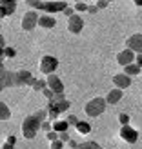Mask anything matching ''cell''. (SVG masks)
Segmentation results:
<instances>
[{
	"mask_svg": "<svg viewBox=\"0 0 142 149\" xmlns=\"http://www.w3.org/2000/svg\"><path fill=\"white\" fill-rule=\"evenodd\" d=\"M40 125H42V120L35 113L26 116L22 120V136L27 138V140H33L36 136V133L40 131Z\"/></svg>",
	"mask_w": 142,
	"mask_h": 149,
	"instance_id": "cell-1",
	"label": "cell"
},
{
	"mask_svg": "<svg viewBox=\"0 0 142 149\" xmlns=\"http://www.w3.org/2000/svg\"><path fill=\"white\" fill-rule=\"evenodd\" d=\"M106 106H108L106 98L95 96V98H91V100H89L86 106H84V111H86V115H87V116L97 118V116H100L104 111H106Z\"/></svg>",
	"mask_w": 142,
	"mask_h": 149,
	"instance_id": "cell-2",
	"label": "cell"
},
{
	"mask_svg": "<svg viewBox=\"0 0 142 149\" xmlns=\"http://www.w3.org/2000/svg\"><path fill=\"white\" fill-rule=\"evenodd\" d=\"M57 68H58V58L57 56H53V55H44L40 58L38 69H40L42 74H46V77H48V74H53Z\"/></svg>",
	"mask_w": 142,
	"mask_h": 149,
	"instance_id": "cell-3",
	"label": "cell"
},
{
	"mask_svg": "<svg viewBox=\"0 0 142 149\" xmlns=\"http://www.w3.org/2000/svg\"><path fill=\"white\" fill-rule=\"evenodd\" d=\"M18 86H20V82H18L17 73L7 71V69L4 73H0V91H4L7 87H18Z\"/></svg>",
	"mask_w": 142,
	"mask_h": 149,
	"instance_id": "cell-4",
	"label": "cell"
},
{
	"mask_svg": "<svg viewBox=\"0 0 142 149\" xmlns=\"http://www.w3.org/2000/svg\"><path fill=\"white\" fill-rule=\"evenodd\" d=\"M38 18H40V15L36 13L35 9L24 13V17H22V22H20L22 29H24V31H33V29L38 26Z\"/></svg>",
	"mask_w": 142,
	"mask_h": 149,
	"instance_id": "cell-5",
	"label": "cell"
},
{
	"mask_svg": "<svg viewBox=\"0 0 142 149\" xmlns=\"http://www.w3.org/2000/svg\"><path fill=\"white\" fill-rule=\"evenodd\" d=\"M126 49L133 51L135 55H142V33H135L126 38Z\"/></svg>",
	"mask_w": 142,
	"mask_h": 149,
	"instance_id": "cell-6",
	"label": "cell"
},
{
	"mask_svg": "<svg viewBox=\"0 0 142 149\" xmlns=\"http://www.w3.org/2000/svg\"><path fill=\"white\" fill-rule=\"evenodd\" d=\"M118 136H120V140H124L126 144H135L139 140V133H137V129H133L131 125H122L120 131H118Z\"/></svg>",
	"mask_w": 142,
	"mask_h": 149,
	"instance_id": "cell-7",
	"label": "cell"
},
{
	"mask_svg": "<svg viewBox=\"0 0 142 149\" xmlns=\"http://www.w3.org/2000/svg\"><path fill=\"white\" fill-rule=\"evenodd\" d=\"M68 7L66 2H58V0H48V2H44V9L48 15H55V13H64V9Z\"/></svg>",
	"mask_w": 142,
	"mask_h": 149,
	"instance_id": "cell-8",
	"label": "cell"
},
{
	"mask_svg": "<svg viewBox=\"0 0 142 149\" xmlns=\"http://www.w3.org/2000/svg\"><path fill=\"white\" fill-rule=\"evenodd\" d=\"M82 29H84V20H82L80 15H73L71 18H68V31L73 35H78Z\"/></svg>",
	"mask_w": 142,
	"mask_h": 149,
	"instance_id": "cell-9",
	"label": "cell"
},
{
	"mask_svg": "<svg viewBox=\"0 0 142 149\" xmlns=\"http://www.w3.org/2000/svg\"><path fill=\"white\" fill-rule=\"evenodd\" d=\"M46 82H48V87L51 89L53 93H64V84H62V80L57 77V74L53 73V74H48L46 77Z\"/></svg>",
	"mask_w": 142,
	"mask_h": 149,
	"instance_id": "cell-10",
	"label": "cell"
},
{
	"mask_svg": "<svg viewBox=\"0 0 142 149\" xmlns=\"http://www.w3.org/2000/svg\"><path fill=\"white\" fill-rule=\"evenodd\" d=\"M135 53H133V51H129V49H122L120 53L117 55V62L120 64V65H129V64H135Z\"/></svg>",
	"mask_w": 142,
	"mask_h": 149,
	"instance_id": "cell-11",
	"label": "cell"
},
{
	"mask_svg": "<svg viewBox=\"0 0 142 149\" xmlns=\"http://www.w3.org/2000/svg\"><path fill=\"white\" fill-rule=\"evenodd\" d=\"M113 84H115L117 89H122V91H124L126 87L131 86V77H128L126 73H117L113 77Z\"/></svg>",
	"mask_w": 142,
	"mask_h": 149,
	"instance_id": "cell-12",
	"label": "cell"
},
{
	"mask_svg": "<svg viewBox=\"0 0 142 149\" xmlns=\"http://www.w3.org/2000/svg\"><path fill=\"white\" fill-rule=\"evenodd\" d=\"M38 26L44 27V29H51V27H55L57 26V20L53 15H40V18H38Z\"/></svg>",
	"mask_w": 142,
	"mask_h": 149,
	"instance_id": "cell-13",
	"label": "cell"
},
{
	"mask_svg": "<svg viewBox=\"0 0 142 149\" xmlns=\"http://www.w3.org/2000/svg\"><path fill=\"white\" fill-rule=\"evenodd\" d=\"M120 98H122V89H117V87L109 89V93L106 95V102L109 104V106L118 104V102H120Z\"/></svg>",
	"mask_w": 142,
	"mask_h": 149,
	"instance_id": "cell-14",
	"label": "cell"
},
{
	"mask_svg": "<svg viewBox=\"0 0 142 149\" xmlns=\"http://www.w3.org/2000/svg\"><path fill=\"white\" fill-rule=\"evenodd\" d=\"M17 77H18V82H20V86H31L33 84V80L35 77L29 71L26 69H22V71H17Z\"/></svg>",
	"mask_w": 142,
	"mask_h": 149,
	"instance_id": "cell-15",
	"label": "cell"
},
{
	"mask_svg": "<svg viewBox=\"0 0 142 149\" xmlns=\"http://www.w3.org/2000/svg\"><path fill=\"white\" fill-rule=\"evenodd\" d=\"M46 87H48V82L44 78H35L33 84H31V89H33V91H38V93H42Z\"/></svg>",
	"mask_w": 142,
	"mask_h": 149,
	"instance_id": "cell-16",
	"label": "cell"
},
{
	"mask_svg": "<svg viewBox=\"0 0 142 149\" xmlns=\"http://www.w3.org/2000/svg\"><path fill=\"white\" fill-rule=\"evenodd\" d=\"M53 106H55V109L58 111V113H66V111H68L69 109V106H71V104H69V100L68 98H66V100H58V102H53Z\"/></svg>",
	"mask_w": 142,
	"mask_h": 149,
	"instance_id": "cell-17",
	"label": "cell"
},
{
	"mask_svg": "<svg viewBox=\"0 0 142 149\" xmlns=\"http://www.w3.org/2000/svg\"><path fill=\"white\" fill-rule=\"evenodd\" d=\"M75 129H77V133H80V135H89L91 133V125H89L87 122H78L77 125H75Z\"/></svg>",
	"mask_w": 142,
	"mask_h": 149,
	"instance_id": "cell-18",
	"label": "cell"
},
{
	"mask_svg": "<svg viewBox=\"0 0 142 149\" xmlns=\"http://www.w3.org/2000/svg\"><path fill=\"white\" fill-rule=\"evenodd\" d=\"M140 71H142V69L139 68L137 64H129V65H126V68H124V73L128 74V77H137Z\"/></svg>",
	"mask_w": 142,
	"mask_h": 149,
	"instance_id": "cell-19",
	"label": "cell"
},
{
	"mask_svg": "<svg viewBox=\"0 0 142 149\" xmlns=\"http://www.w3.org/2000/svg\"><path fill=\"white\" fill-rule=\"evenodd\" d=\"M68 127H69V124L66 122V120H57V122H53V131H57V133L68 131Z\"/></svg>",
	"mask_w": 142,
	"mask_h": 149,
	"instance_id": "cell-20",
	"label": "cell"
},
{
	"mask_svg": "<svg viewBox=\"0 0 142 149\" xmlns=\"http://www.w3.org/2000/svg\"><path fill=\"white\" fill-rule=\"evenodd\" d=\"M9 116H11V109L7 107V104L0 102V122H2V120H7Z\"/></svg>",
	"mask_w": 142,
	"mask_h": 149,
	"instance_id": "cell-21",
	"label": "cell"
},
{
	"mask_svg": "<svg viewBox=\"0 0 142 149\" xmlns=\"http://www.w3.org/2000/svg\"><path fill=\"white\" fill-rule=\"evenodd\" d=\"M77 149H102L97 142H82L77 146Z\"/></svg>",
	"mask_w": 142,
	"mask_h": 149,
	"instance_id": "cell-22",
	"label": "cell"
},
{
	"mask_svg": "<svg viewBox=\"0 0 142 149\" xmlns=\"http://www.w3.org/2000/svg\"><path fill=\"white\" fill-rule=\"evenodd\" d=\"M26 4L27 6H31L33 9H44V0H26Z\"/></svg>",
	"mask_w": 142,
	"mask_h": 149,
	"instance_id": "cell-23",
	"label": "cell"
},
{
	"mask_svg": "<svg viewBox=\"0 0 142 149\" xmlns=\"http://www.w3.org/2000/svg\"><path fill=\"white\" fill-rule=\"evenodd\" d=\"M73 7H75V13L80 15V13H87V7H89V6H87L86 2H78V4H75Z\"/></svg>",
	"mask_w": 142,
	"mask_h": 149,
	"instance_id": "cell-24",
	"label": "cell"
},
{
	"mask_svg": "<svg viewBox=\"0 0 142 149\" xmlns=\"http://www.w3.org/2000/svg\"><path fill=\"white\" fill-rule=\"evenodd\" d=\"M4 55H6V58H15V56H17V49H15V47H6Z\"/></svg>",
	"mask_w": 142,
	"mask_h": 149,
	"instance_id": "cell-25",
	"label": "cell"
},
{
	"mask_svg": "<svg viewBox=\"0 0 142 149\" xmlns=\"http://www.w3.org/2000/svg\"><path fill=\"white\" fill-rule=\"evenodd\" d=\"M118 122H120V125H129V115L120 113L118 115Z\"/></svg>",
	"mask_w": 142,
	"mask_h": 149,
	"instance_id": "cell-26",
	"label": "cell"
},
{
	"mask_svg": "<svg viewBox=\"0 0 142 149\" xmlns=\"http://www.w3.org/2000/svg\"><path fill=\"white\" fill-rule=\"evenodd\" d=\"M66 122H68L69 125H73V127H75V125H77L80 120H78V118L75 116V115H68V116H66Z\"/></svg>",
	"mask_w": 142,
	"mask_h": 149,
	"instance_id": "cell-27",
	"label": "cell"
},
{
	"mask_svg": "<svg viewBox=\"0 0 142 149\" xmlns=\"http://www.w3.org/2000/svg\"><path fill=\"white\" fill-rule=\"evenodd\" d=\"M73 15H77V13H75V7H73V6H68V7L64 9V17H66V18H71Z\"/></svg>",
	"mask_w": 142,
	"mask_h": 149,
	"instance_id": "cell-28",
	"label": "cell"
},
{
	"mask_svg": "<svg viewBox=\"0 0 142 149\" xmlns=\"http://www.w3.org/2000/svg\"><path fill=\"white\" fill-rule=\"evenodd\" d=\"M46 138L49 140V144H51V142H55V140H58V133L57 131H49V133H46Z\"/></svg>",
	"mask_w": 142,
	"mask_h": 149,
	"instance_id": "cell-29",
	"label": "cell"
},
{
	"mask_svg": "<svg viewBox=\"0 0 142 149\" xmlns=\"http://www.w3.org/2000/svg\"><path fill=\"white\" fill-rule=\"evenodd\" d=\"M4 11H6V17H11V15L17 11V4L15 6H4Z\"/></svg>",
	"mask_w": 142,
	"mask_h": 149,
	"instance_id": "cell-30",
	"label": "cell"
},
{
	"mask_svg": "<svg viewBox=\"0 0 142 149\" xmlns=\"http://www.w3.org/2000/svg\"><path fill=\"white\" fill-rule=\"evenodd\" d=\"M51 149H66V144L62 140H55V142H51Z\"/></svg>",
	"mask_w": 142,
	"mask_h": 149,
	"instance_id": "cell-31",
	"label": "cell"
},
{
	"mask_svg": "<svg viewBox=\"0 0 142 149\" xmlns=\"http://www.w3.org/2000/svg\"><path fill=\"white\" fill-rule=\"evenodd\" d=\"M42 95H44V96H46V98H48L49 102H51V100H53V98H55V93H53V91H51V89H49V87H46V89H44V91H42Z\"/></svg>",
	"mask_w": 142,
	"mask_h": 149,
	"instance_id": "cell-32",
	"label": "cell"
},
{
	"mask_svg": "<svg viewBox=\"0 0 142 149\" xmlns=\"http://www.w3.org/2000/svg\"><path fill=\"white\" fill-rule=\"evenodd\" d=\"M40 129L42 131H46V133H49V131H53V124H51V122H42V125H40Z\"/></svg>",
	"mask_w": 142,
	"mask_h": 149,
	"instance_id": "cell-33",
	"label": "cell"
},
{
	"mask_svg": "<svg viewBox=\"0 0 142 149\" xmlns=\"http://www.w3.org/2000/svg\"><path fill=\"white\" fill-rule=\"evenodd\" d=\"M58 140H62L64 144H68L69 140H71V138H69V133H68V131H64V133H58Z\"/></svg>",
	"mask_w": 142,
	"mask_h": 149,
	"instance_id": "cell-34",
	"label": "cell"
},
{
	"mask_svg": "<svg viewBox=\"0 0 142 149\" xmlns=\"http://www.w3.org/2000/svg\"><path fill=\"white\" fill-rule=\"evenodd\" d=\"M97 7H99V11L100 9H106V7L109 6V2H108V0H97V4H95Z\"/></svg>",
	"mask_w": 142,
	"mask_h": 149,
	"instance_id": "cell-35",
	"label": "cell"
},
{
	"mask_svg": "<svg viewBox=\"0 0 142 149\" xmlns=\"http://www.w3.org/2000/svg\"><path fill=\"white\" fill-rule=\"evenodd\" d=\"M17 0H0V6H15Z\"/></svg>",
	"mask_w": 142,
	"mask_h": 149,
	"instance_id": "cell-36",
	"label": "cell"
},
{
	"mask_svg": "<svg viewBox=\"0 0 142 149\" xmlns=\"http://www.w3.org/2000/svg\"><path fill=\"white\" fill-rule=\"evenodd\" d=\"M77 146H78V142H77V140H73V138L68 142V147H69V149H77Z\"/></svg>",
	"mask_w": 142,
	"mask_h": 149,
	"instance_id": "cell-37",
	"label": "cell"
},
{
	"mask_svg": "<svg viewBox=\"0 0 142 149\" xmlns=\"http://www.w3.org/2000/svg\"><path fill=\"white\" fill-rule=\"evenodd\" d=\"M97 11H99V7H97V6H89V7H87V13H89V15H95Z\"/></svg>",
	"mask_w": 142,
	"mask_h": 149,
	"instance_id": "cell-38",
	"label": "cell"
},
{
	"mask_svg": "<svg viewBox=\"0 0 142 149\" xmlns=\"http://www.w3.org/2000/svg\"><path fill=\"white\" fill-rule=\"evenodd\" d=\"M135 64L142 69V55H137V56H135Z\"/></svg>",
	"mask_w": 142,
	"mask_h": 149,
	"instance_id": "cell-39",
	"label": "cell"
},
{
	"mask_svg": "<svg viewBox=\"0 0 142 149\" xmlns=\"http://www.w3.org/2000/svg\"><path fill=\"white\" fill-rule=\"evenodd\" d=\"M2 149H15V146H13L11 142H7V140H6V142H4V146H2Z\"/></svg>",
	"mask_w": 142,
	"mask_h": 149,
	"instance_id": "cell-40",
	"label": "cell"
},
{
	"mask_svg": "<svg viewBox=\"0 0 142 149\" xmlns=\"http://www.w3.org/2000/svg\"><path fill=\"white\" fill-rule=\"evenodd\" d=\"M6 18V11H4V6H0V20Z\"/></svg>",
	"mask_w": 142,
	"mask_h": 149,
	"instance_id": "cell-41",
	"label": "cell"
},
{
	"mask_svg": "<svg viewBox=\"0 0 142 149\" xmlns=\"http://www.w3.org/2000/svg\"><path fill=\"white\" fill-rule=\"evenodd\" d=\"M6 47V42H4V36L0 35V49H4Z\"/></svg>",
	"mask_w": 142,
	"mask_h": 149,
	"instance_id": "cell-42",
	"label": "cell"
},
{
	"mask_svg": "<svg viewBox=\"0 0 142 149\" xmlns=\"http://www.w3.org/2000/svg\"><path fill=\"white\" fill-rule=\"evenodd\" d=\"M4 71H6V68H4V60L0 58V73H4Z\"/></svg>",
	"mask_w": 142,
	"mask_h": 149,
	"instance_id": "cell-43",
	"label": "cell"
},
{
	"mask_svg": "<svg viewBox=\"0 0 142 149\" xmlns=\"http://www.w3.org/2000/svg\"><path fill=\"white\" fill-rule=\"evenodd\" d=\"M135 2V6H139V7H142V0H133Z\"/></svg>",
	"mask_w": 142,
	"mask_h": 149,
	"instance_id": "cell-44",
	"label": "cell"
},
{
	"mask_svg": "<svg viewBox=\"0 0 142 149\" xmlns=\"http://www.w3.org/2000/svg\"><path fill=\"white\" fill-rule=\"evenodd\" d=\"M73 2H75V4H78V2H84V0H73Z\"/></svg>",
	"mask_w": 142,
	"mask_h": 149,
	"instance_id": "cell-45",
	"label": "cell"
},
{
	"mask_svg": "<svg viewBox=\"0 0 142 149\" xmlns=\"http://www.w3.org/2000/svg\"><path fill=\"white\" fill-rule=\"evenodd\" d=\"M58 2H68V0H58Z\"/></svg>",
	"mask_w": 142,
	"mask_h": 149,
	"instance_id": "cell-46",
	"label": "cell"
},
{
	"mask_svg": "<svg viewBox=\"0 0 142 149\" xmlns=\"http://www.w3.org/2000/svg\"><path fill=\"white\" fill-rule=\"evenodd\" d=\"M108 2H115V0H108Z\"/></svg>",
	"mask_w": 142,
	"mask_h": 149,
	"instance_id": "cell-47",
	"label": "cell"
}]
</instances>
